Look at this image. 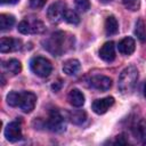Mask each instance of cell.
I'll return each mask as SVG.
<instances>
[{
	"label": "cell",
	"instance_id": "obj_21",
	"mask_svg": "<svg viewBox=\"0 0 146 146\" xmlns=\"http://www.w3.org/2000/svg\"><path fill=\"white\" fill-rule=\"evenodd\" d=\"M135 34L137 35V38L141 41L145 42L146 41V25L144 23V21L141 18H139L136 22V26H135Z\"/></svg>",
	"mask_w": 146,
	"mask_h": 146
},
{
	"label": "cell",
	"instance_id": "obj_5",
	"mask_svg": "<svg viewBox=\"0 0 146 146\" xmlns=\"http://www.w3.org/2000/svg\"><path fill=\"white\" fill-rule=\"evenodd\" d=\"M47 128L50 131L54 132H62L65 130L66 123H65V119L64 116L60 114V112L58 110H51L49 112V116L47 119L46 122Z\"/></svg>",
	"mask_w": 146,
	"mask_h": 146
},
{
	"label": "cell",
	"instance_id": "obj_22",
	"mask_svg": "<svg viewBox=\"0 0 146 146\" xmlns=\"http://www.w3.org/2000/svg\"><path fill=\"white\" fill-rule=\"evenodd\" d=\"M64 21H66L70 24H78L80 22V17H79V15L75 10L70 9L67 7V9L65 11V15H64Z\"/></svg>",
	"mask_w": 146,
	"mask_h": 146
},
{
	"label": "cell",
	"instance_id": "obj_26",
	"mask_svg": "<svg viewBox=\"0 0 146 146\" xmlns=\"http://www.w3.org/2000/svg\"><path fill=\"white\" fill-rule=\"evenodd\" d=\"M47 0H30V6L34 9H39V8H42L44 5H46Z\"/></svg>",
	"mask_w": 146,
	"mask_h": 146
},
{
	"label": "cell",
	"instance_id": "obj_25",
	"mask_svg": "<svg viewBox=\"0 0 146 146\" xmlns=\"http://www.w3.org/2000/svg\"><path fill=\"white\" fill-rule=\"evenodd\" d=\"M76 8L81 11H87L90 8V1L89 0H75Z\"/></svg>",
	"mask_w": 146,
	"mask_h": 146
},
{
	"label": "cell",
	"instance_id": "obj_11",
	"mask_svg": "<svg viewBox=\"0 0 146 146\" xmlns=\"http://www.w3.org/2000/svg\"><path fill=\"white\" fill-rule=\"evenodd\" d=\"M114 104V98L113 97H105V98H100V99H96L94 100L91 107H92V111L96 113V114H104L106 113L111 106H113Z\"/></svg>",
	"mask_w": 146,
	"mask_h": 146
},
{
	"label": "cell",
	"instance_id": "obj_24",
	"mask_svg": "<svg viewBox=\"0 0 146 146\" xmlns=\"http://www.w3.org/2000/svg\"><path fill=\"white\" fill-rule=\"evenodd\" d=\"M17 97H18V92L17 91H10L7 95L8 105L11 106V107H17Z\"/></svg>",
	"mask_w": 146,
	"mask_h": 146
},
{
	"label": "cell",
	"instance_id": "obj_4",
	"mask_svg": "<svg viewBox=\"0 0 146 146\" xmlns=\"http://www.w3.org/2000/svg\"><path fill=\"white\" fill-rule=\"evenodd\" d=\"M30 66H31L32 72L40 78H47L52 71V65L50 60L42 56L33 57L31 59Z\"/></svg>",
	"mask_w": 146,
	"mask_h": 146
},
{
	"label": "cell",
	"instance_id": "obj_15",
	"mask_svg": "<svg viewBox=\"0 0 146 146\" xmlns=\"http://www.w3.org/2000/svg\"><path fill=\"white\" fill-rule=\"evenodd\" d=\"M80 70H81V64L75 58L67 59L63 64V71L67 75H76L80 72Z\"/></svg>",
	"mask_w": 146,
	"mask_h": 146
},
{
	"label": "cell",
	"instance_id": "obj_12",
	"mask_svg": "<svg viewBox=\"0 0 146 146\" xmlns=\"http://www.w3.org/2000/svg\"><path fill=\"white\" fill-rule=\"evenodd\" d=\"M99 57L107 63H111L115 59V46L113 41H107L100 47Z\"/></svg>",
	"mask_w": 146,
	"mask_h": 146
},
{
	"label": "cell",
	"instance_id": "obj_8",
	"mask_svg": "<svg viewBox=\"0 0 146 146\" xmlns=\"http://www.w3.org/2000/svg\"><path fill=\"white\" fill-rule=\"evenodd\" d=\"M5 137L7 140H9L11 143L21 140L23 137L21 124L17 121H13V122L8 123L5 128Z\"/></svg>",
	"mask_w": 146,
	"mask_h": 146
},
{
	"label": "cell",
	"instance_id": "obj_6",
	"mask_svg": "<svg viewBox=\"0 0 146 146\" xmlns=\"http://www.w3.org/2000/svg\"><path fill=\"white\" fill-rule=\"evenodd\" d=\"M36 104V96L31 91L18 92L17 107H19L24 113H30L34 110Z\"/></svg>",
	"mask_w": 146,
	"mask_h": 146
},
{
	"label": "cell",
	"instance_id": "obj_28",
	"mask_svg": "<svg viewBox=\"0 0 146 146\" xmlns=\"http://www.w3.org/2000/svg\"><path fill=\"white\" fill-rule=\"evenodd\" d=\"M102 3H108V2H111L112 0H99Z\"/></svg>",
	"mask_w": 146,
	"mask_h": 146
},
{
	"label": "cell",
	"instance_id": "obj_23",
	"mask_svg": "<svg viewBox=\"0 0 146 146\" xmlns=\"http://www.w3.org/2000/svg\"><path fill=\"white\" fill-rule=\"evenodd\" d=\"M127 9L131 11H137L140 8V0H122Z\"/></svg>",
	"mask_w": 146,
	"mask_h": 146
},
{
	"label": "cell",
	"instance_id": "obj_1",
	"mask_svg": "<svg viewBox=\"0 0 146 146\" xmlns=\"http://www.w3.org/2000/svg\"><path fill=\"white\" fill-rule=\"evenodd\" d=\"M74 47V35L57 31L43 41V48L54 56H60Z\"/></svg>",
	"mask_w": 146,
	"mask_h": 146
},
{
	"label": "cell",
	"instance_id": "obj_19",
	"mask_svg": "<svg viewBox=\"0 0 146 146\" xmlns=\"http://www.w3.org/2000/svg\"><path fill=\"white\" fill-rule=\"evenodd\" d=\"M68 119L74 124H81V123H83L86 121L87 114L82 110H74V111H71L68 113Z\"/></svg>",
	"mask_w": 146,
	"mask_h": 146
},
{
	"label": "cell",
	"instance_id": "obj_9",
	"mask_svg": "<svg viewBox=\"0 0 146 146\" xmlns=\"http://www.w3.org/2000/svg\"><path fill=\"white\" fill-rule=\"evenodd\" d=\"M89 86L99 91H106L112 87V80L105 75H94L89 80Z\"/></svg>",
	"mask_w": 146,
	"mask_h": 146
},
{
	"label": "cell",
	"instance_id": "obj_14",
	"mask_svg": "<svg viewBox=\"0 0 146 146\" xmlns=\"http://www.w3.org/2000/svg\"><path fill=\"white\" fill-rule=\"evenodd\" d=\"M132 133L143 144H146V121L139 120L132 125Z\"/></svg>",
	"mask_w": 146,
	"mask_h": 146
},
{
	"label": "cell",
	"instance_id": "obj_3",
	"mask_svg": "<svg viewBox=\"0 0 146 146\" xmlns=\"http://www.w3.org/2000/svg\"><path fill=\"white\" fill-rule=\"evenodd\" d=\"M17 29L23 34H40L46 30L43 22L35 17H25L19 22Z\"/></svg>",
	"mask_w": 146,
	"mask_h": 146
},
{
	"label": "cell",
	"instance_id": "obj_2",
	"mask_svg": "<svg viewBox=\"0 0 146 146\" xmlns=\"http://www.w3.org/2000/svg\"><path fill=\"white\" fill-rule=\"evenodd\" d=\"M137 81H138V70L133 65H130L120 73L119 82H117L119 90L122 94H130L131 91H133Z\"/></svg>",
	"mask_w": 146,
	"mask_h": 146
},
{
	"label": "cell",
	"instance_id": "obj_10",
	"mask_svg": "<svg viewBox=\"0 0 146 146\" xmlns=\"http://www.w3.org/2000/svg\"><path fill=\"white\" fill-rule=\"evenodd\" d=\"M22 48V41L15 38H1L0 40V51L1 52H13Z\"/></svg>",
	"mask_w": 146,
	"mask_h": 146
},
{
	"label": "cell",
	"instance_id": "obj_7",
	"mask_svg": "<svg viewBox=\"0 0 146 146\" xmlns=\"http://www.w3.org/2000/svg\"><path fill=\"white\" fill-rule=\"evenodd\" d=\"M67 9L66 3L63 0H58L54 3H51L47 10L48 18L51 23H59L60 21L64 19L65 11Z\"/></svg>",
	"mask_w": 146,
	"mask_h": 146
},
{
	"label": "cell",
	"instance_id": "obj_29",
	"mask_svg": "<svg viewBox=\"0 0 146 146\" xmlns=\"http://www.w3.org/2000/svg\"><path fill=\"white\" fill-rule=\"evenodd\" d=\"M144 96L146 97V83H145V86H144Z\"/></svg>",
	"mask_w": 146,
	"mask_h": 146
},
{
	"label": "cell",
	"instance_id": "obj_27",
	"mask_svg": "<svg viewBox=\"0 0 146 146\" xmlns=\"http://www.w3.org/2000/svg\"><path fill=\"white\" fill-rule=\"evenodd\" d=\"M1 3H16L18 0H0Z\"/></svg>",
	"mask_w": 146,
	"mask_h": 146
},
{
	"label": "cell",
	"instance_id": "obj_16",
	"mask_svg": "<svg viewBox=\"0 0 146 146\" xmlns=\"http://www.w3.org/2000/svg\"><path fill=\"white\" fill-rule=\"evenodd\" d=\"M68 103L74 107H81L84 104V95L79 89H72L67 95Z\"/></svg>",
	"mask_w": 146,
	"mask_h": 146
},
{
	"label": "cell",
	"instance_id": "obj_17",
	"mask_svg": "<svg viewBox=\"0 0 146 146\" xmlns=\"http://www.w3.org/2000/svg\"><path fill=\"white\" fill-rule=\"evenodd\" d=\"M2 67L7 72L11 73L13 75H16V74H18L22 71V64H21V62L17 60V59H15V58H11V59H8V60L3 62L2 63Z\"/></svg>",
	"mask_w": 146,
	"mask_h": 146
},
{
	"label": "cell",
	"instance_id": "obj_20",
	"mask_svg": "<svg viewBox=\"0 0 146 146\" xmlns=\"http://www.w3.org/2000/svg\"><path fill=\"white\" fill-rule=\"evenodd\" d=\"M15 24V17L13 15L8 14H1L0 15V30H9Z\"/></svg>",
	"mask_w": 146,
	"mask_h": 146
},
{
	"label": "cell",
	"instance_id": "obj_13",
	"mask_svg": "<svg viewBox=\"0 0 146 146\" xmlns=\"http://www.w3.org/2000/svg\"><path fill=\"white\" fill-rule=\"evenodd\" d=\"M136 49V42L130 36H127V38H123L119 44H117V50L122 54V55H125V56H129L131 55Z\"/></svg>",
	"mask_w": 146,
	"mask_h": 146
},
{
	"label": "cell",
	"instance_id": "obj_18",
	"mask_svg": "<svg viewBox=\"0 0 146 146\" xmlns=\"http://www.w3.org/2000/svg\"><path fill=\"white\" fill-rule=\"evenodd\" d=\"M119 31V23L114 16H108L105 21V33L107 35H114Z\"/></svg>",
	"mask_w": 146,
	"mask_h": 146
}]
</instances>
